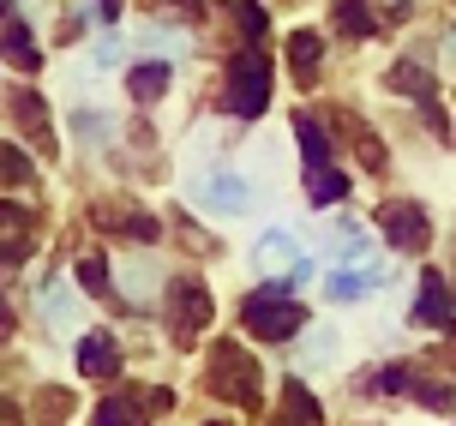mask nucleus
<instances>
[{
	"instance_id": "f257e3e1",
	"label": "nucleus",
	"mask_w": 456,
	"mask_h": 426,
	"mask_svg": "<svg viewBox=\"0 0 456 426\" xmlns=\"http://www.w3.org/2000/svg\"><path fill=\"white\" fill-rule=\"evenodd\" d=\"M205 384L216 390V397H223V403H240V408L258 403V366H252V355H240L234 342H223V348L210 355Z\"/></svg>"
},
{
	"instance_id": "f03ea898",
	"label": "nucleus",
	"mask_w": 456,
	"mask_h": 426,
	"mask_svg": "<svg viewBox=\"0 0 456 426\" xmlns=\"http://www.w3.org/2000/svg\"><path fill=\"white\" fill-rule=\"evenodd\" d=\"M240 318H247L252 337L282 342V337H295L300 324H306V307H300V300H289V294H276V289H265V294H252L247 307H240Z\"/></svg>"
},
{
	"instance_id": "7ed1b4c3",
	"label": "nucleus",
	"mask_w": 456,
	"mask_h": 426,
	"mask_svg": "<svg viewBox=\"0 0 456 426\" xmlns=\"http://www.w3.org/2000/svg\"><path fill=\"white\" fill-rule=\"evenodd\" d=\"M265 102H271V67H265V54H240V61H228V114L258 120Z\"/></svg>"
},
{
	"instance_id": "20e7f679",
	"label": "nucleus",
	"mask_w": 456,
	"mask_h": 426,
	"mask_svg": "<svg viewBox=\"0 0 456 426\" xmlns=\"http://www.w3.org/2000/svg\"><path fill=\"white\" fill-rule=\"evenodd\" d=\"M205 324H210V289L192 283V276H181L168 289V331H175V342H192Z\"/></svg>"
},
{
	"instance_id": "39448f33",
	"label": "nucleus",
	"mask_w": 456,
	"mask_h": 426,
	"mask_svg": "<svg viewBox=\"0 0 456 426\" xmlns=\"http://www.w3.org/2000/svg\"><path fill=\"white\" fill-rule=\"evenodd\" d=\"M379 223H385L390 234V247H403V252H420L427 241H433V223H427V210L409 199H390L385 210H379Z\"/></svg>"
},
{
	"instance_id": "423d86ee",
	"label": "nucleus",
	"mask_w": 456,
	"mask_h": 426,
	"mask_svg": "<svg viewBox=\"0 0 456 426\" xmlns=\"http://www.w3.org/2000/svg\"><path fill=\"white\" fill-rule=\"evenodd\" d=\"M414 324H433V331H451V324H456V300H451V289H444V276H438V270H420Z\"/></svg>"
},
{
	"instance_id": "0eeeda50",
	"label": "nucleus",
	"mask_w": 456,
	"mask_h": 426,
	"mask_svg": "<svg viewBox=\"0 0 456 426\" xmlns=\"http://www.w3.org/2000/svg\"><path fill=\"white\" fill-rule=\"evenodd\" d=\"M6 114L19 120V133H30V144H37V151H54V133H48V102L37 96V90H12V96H6Z\"/></svg>"
},
{
	"instance_id": "6e6552de",
	"label": "nucleus",
	"mask_w": 456,
	"mask_h": 426,
	"mask_svg": "<svg viewBox=\"0 0 456 426\" xmlns=\"http://www.w3.org/2000/svg\"><path fill=\"white\" fill-rule=\"evenodd\" d=\"M24 252H30V210L0 204V265H24Z\"/></svg>"
},
{
	"instance_id": "1a4fd4ad",
	"label": "nucleus",
	"mask_w": 456,
	"mask_h": 426,
	"mask_svg": "<svg viewBox=\"0 0 456 426\" xmlns=\"http://www.w3.org/2000/svg\"><path fill=\"white\" fill-rule=\"evenodd\" d=\"M78 373L85 379H114L120 373V348H114L109 331H91V337L78 342Z\"/></svg>"
},
{
	"instance_id": "9d476101",
	"label": "nucleus",
	"mask_w": 456,
	"mask_h": 426,
	"mask_svg": "<svg viewBox=\"0 0 456 426\" xmlns=\"http://www.w3.org/2000/svg\"><path fill=\"white\" fill-rule=\"evenodd\" d=\"M258 265L265 270H289V276H306V258H300V247L295 241H289V234H265V241H258Z\"/></svg>"
},
{
	"instance_id": "9b49d317",
	"label": "nucleus",
	"mask_w": 456,
	"mask_h": 426,
	"mask_svg": "<svg viewBox=\"0 0 456 426\" xmlns=\"http://www.w3.org/2000/svg\"><path fill=\"white\" fill-rule=\"evenodd\" d=\"M168 61H138L133 72H126V90H133V102H157L162 90H168Z\"/></svg>"
},
{
	"instance_id": "f8f14e48",
	"label": "nucleus",
	"mask_w": 456,
	"mask_h": 426,
	"mask_svg": "<svg viewBox=\"0 0 456 426\" xmlns=\"http://www.w3.org/2000/svg\"><path fill=\"white\" fill-rule=\"evenodd\" d=\"M0 54H6L12 67L37 72V48H30V30H24V19H19V12H6V30H0Z\"/></svg>"
},
{
	"instance_id": "ddd939ff",
	"label": "nucleus",
	"mask_w": 456,
	"mask_h": 426,
	"mask_svg": "<svg viewBox=\"0 0 456 426\" xmlns=\"http://www.w3.org/2000/svg\"><path fill=\"white\" fill-rule=\"evenodd\" d=\"M306 193H313V204H337V199H348V175H337L330 162H313L306 168Z\"/></svg>"
},
{
	"instance_id": "4468645a",
	"label": "nucleus",
	"mask_w": 456,
	"mask_h": 426,
	"mask_svg": "<svg viewBox=\"0 0 456 426\" xmlns=\"http://www.w3.org/2000/svg\"><path fill=\"white\" fill-rule=\"evenodd\" d=\"M319 54H324V43L313 30H295V37H289V67H295V78H313V72H319Z\"/></svg>"
},
{
	"instance_id": "2eb2a0df",
	"label": "nucleus",
	"mask_w": 456,
	"mask_h": 426,
	"mask_svg": "<svg viewBox=\"0 0 456 426\" xmlns=\"http://www.w3.org/2000/svg\"><path fill=\"white\" fill-rule=\"evenodd\" d=\"M96 223L102 228H120V234H133V241H157V217H133V210H96Z\"/></svg>"
},
{
	"instance_id": "dca6fc26",
	"label": "nucleus",
	"mask_w": 456,
	"mask_h": 426,
	"mask_svg": "<svg viewBox=\"0 0 456 426\" xmlns=\"http://www.w3.org/2000/svg\"><path fill=\"white\" fill-rule=\"evenodd\" d=\"M295 138H300V151H306V168H313V162H330V138H324V127L313 120V114L295 120Z\"/></svg>"
},
{
	"instance_id": "f3484780",
	"label": "nucleus",
	"mask_w": 456,
	"mask_h": 426,
	"mask_svg": "<svg viewBox=\"0 0 456 426\" xmlns=\"http://www.w3.org/2000/svg\"><path fill=\"white\" fill-rule=\"evenodd\" d=\"M390 90H409L420 102H433V72H420L414 61H396V67H390Z\"/></svg>"
},
{
	"instance_id": "a211bd4d",
	"label": "nucleus",
	"mask_w": 456,
	"mask_h": 426,
	"mask_svg": "<svg viewBox=\"0 0 456 426\" xmlns=\"http://www.w3.org/2000/svg\"><path fill=\"white\" fill-rule=\"evenodd\" d=\"M205 199H210V204H223V210H240V204H247V186H240L234 175H210Z\"/></svg>"
},
{
	"instance_id": "6ab92c4d",
	"label": "nucleus",
	"mask_w": 456,
	"mask_h": 426,
	"mask_svg": "<svg viewBox=\"0 0 456 426\" xmlns=\"http://www.w3.org/2000/svg\"><path fill=\"white\" fill-rule=\"evenodd\" d=\"M337 24L348 37H372V12H366V0H337Z\"/></svg>"
},
{
	"instance_id": "aec40b11",
	"label": "nucleus",
	"mask_w": 456,
	"mask_h": 426,
	"mask_svg": "<svg viewBox=\"0 0 456 426\" xmlns=\"http://www.w3.org/2000/svg\"><path fill=\"white\" fill-rule=\"evenodd\" d=\"M78 289H91V294H109V289H114V276H109V258H78Z\"/></svg>"
},
{
	"instance_id": "412c9836",
	"label": "nucleus",
	"mask_w": 456,
	"mask_h": 426,
	"mask_svg": "<svg viewBox=\"0 0 456 426\" xmlns=\"http://www.w3.org/2000/svg\"><path fill=\"white\" fill-rule=\"evenodd\" d=\"M0 180L6 186H24L30 180V157H24L19 144H0Z\"/></svg>"
},
{
	"instance_id": "4be33fe9",
	"label": "nucleus",
	"mask_w": 456,
	"mask_h": 426,
	"mask_svg": "<svg viewBox=\"0 0 456 426\" xmlns=\"http://www.w3.org/2000/svg\"><path fill=\"white\" fill-rule=\"evenodd\" d=\"M414 397L433 408V414H451L456 408V397H451V384H414Z\"/></svg>"
},
{
	"instance_id": "5701e85b",
	"label": "nucleus",
	"mask_w": 456,
	"mask_h": 426,
	"mask_svg": "<svg viewBox=\"0 0 456 426\" xmlns=\"http://www.w3.org/2000/svg\"><path fill=\"white\" fill-rule=\"evenodd\" d=\"M282 403H289V414H295V421H319V403H313L300 384H289V390H282Z\"/></svg>"
},
{
	"instance_id": "b1692460",
	"label": "nucleus",
	"mask_w": 456,
	"mask_h": 426,
	"mask_svg": "<svg viewBox=\"0 0 456 426\" xmlns=\"http://www.w3.org/2000/svg\"><path fill=\"white\" fill-rule=\"evenodd\" d=\"M120 421H138L133 397H120V403H102V408H96V426H120Z\"/></svg>"
},
{
	"instance_id": "393cba45",
	"label": "nucleus",
	"mask_w": 456,
	"mask_h": 426,
	"mask_svg": "<svg viewBox=\"0 0 456 426\" xmlns=\"http://www.w3.org/2000/svg\"><path fill=\"white\" fill-rule=\"evenodd\" d=\"M240 30L247 37H265V6L258 0H240Z\"/></svg>"
},
{
	"instance_id": "a878e982",
	"label": "nucleus",
	"mask_w": 456,
	"mask_h": 426,
	"mask_svg": "<svg viewBox=\"0 0 456 426\" xmlns=\"http://www.w3.org/2000/svg\"><path fill=\"white\" fill-rule=\"evenodd\" d=\"M72 313H78V307H72V294L67 289H48V318H54V324H67Z\"/></svg>"
},
{
	"instance_id": "bb28decb",
	"label": "nucleus",
	"mask_w": 456,
	"mask_h": 426,
	"mask_svg": "<svg viewBox=\"0 0 456 426\" xmlns=\"http://www.w3.org/2000/svg\"><path fill=\"white\" fill-rule=\"evenodd\" d=\"M366 289V276H330V294L337 300H348V294H361Z\"/></svg>"
},
{
	"instance_id": "cd10ccee",
	"label": "nucleus",
	"mask_w": 456,
	"mask_h": 426,
	"mask_svg": "<svg viewBox=\"0 0 456 426\" xmlns=\"http://www.w3.org/2000/svg\"><path fill=\"white\" fill-rule=\"evenodd\" d=\"M379 390H409V373H403V366H390V373H379Z\"/></svg>"
},
{
	"instance_id": "c85d7f7f",
	"label": "nucleus",
	"mask_w": 456,
	"mask_h": 426,
	"mask_svg": "<svg viewBox=\"0 0 456 426\" xmlns=\"http://www.w3.org/2000/svg\"><path fill=\"white\" fill-rule=\"evenodd\" d=\"M102 6V19H120V0H96Z\"/></svg>"
},
{
	"instance_id": "c756f323",
	"label": "nucleus",
	"mask_w": 456,
	"mask_h": 426,
	"mask_svg": "<svg viewBox=\"0 0 456 426\" xmlns=\"http://www.w3.org/2000/svg\"><path fill=\"white\" fill-rule=\"evenodd\" d=\"M181 6H186V12H199V0H181Z\"/></svg>"
}]
</instances>
